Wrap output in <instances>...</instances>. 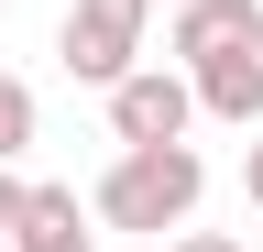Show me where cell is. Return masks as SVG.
<instances>
[{
	"instance_id": "obj_1",
	"label": "cell",
	"mask_w": 263,
	"mask_h": 252,
	"mask_svg": "<svg viewBox=\"0 0 263 252\" xmlns=\"http://www.w3.org/2000/svg\"><path fill=\"white\" fill-rule=\"evenodd\" d=\"M209 198V165H197L186 143H121V165L99 176V219L110 230H186V208Z\"/></svg>"
},
{
	"instance_id": "obj_2",
	"label": "cell",
	"mask_w": 263,
	"mask_h": 252,
	"mask_svg": "<svg viewBox=\"0 0 263 252\" xmlns=\"http://www.w3.org/2000/svg\"><path fill=\"white\" fill-rule=\"evenodd\" d=\"M143 22H154V0H77V11H66V33H55L66 77L110 88L121 66H143Z\"/></svg>"
},
{
	"instance_id": "obj_3",
	"label": "cell",
	"mask_w": 263,
	"mask_h": 252,
	"mask_svg": "<svg viewBox=\"0 0 263 252\" xmlns=\"http://www.w3.org/2000/svg\"><path fill=\"white\" fill-rule=\"evenodd\" d=\"M186 121H197V99H186L176 66H121L110 77V132L121 143H186Z\"/></svg>"
},
{
	"instance_id": "obj_4",
	"label": "cell",
	"mask_w": 263,
	"mask_h": 252,
	"mask_svg": "<svg viewBox=\"0 0 263 252\" xmlns=\"http://www.w3.org/2000/svg\"><path fill=\"white\" fill-rule=\"evenodd\" d=\"M241 44H263V0H176V66H209Z\"/></svg>"
},
{
	"instance_id": "obj_5",
	"label": "cell",
	"mask_w": 263,
	"mask_h": 252,
	"mask_svg": "<svg viewBox=\"0 0 263 252\" xmlns=\"http://www.w3.org/2000/svg\"><path fill=\"white\" fill-rule=\"evenodd\" d=\"M186 99L209 110V121H230V132H252V121H263V44H241V55H209V66H186Z\"/></svg>"
},
{
	"instance_id": "obj_6",
	"label": "cell",
	"mask_w": 263,
	"mask_h": 252,
	"mask_svg": "<svg viewBox=\"0 0 263 252\" xmlns=\"http://www.w3.org/2000/svg\"><path fill=\"white\" fill-rule=\"evenodd\" d=\"M0 252H99V241H88V219H77V186H22L11 241H0Z\"/></svg>"
},
{
	"instance_id": "obj_7",
	"label": "cell",
	"mask_w": 263,
	"mask_h": 252,
	"mask_svg": "<svg viewBox=\"0 0 263 252\" xmlns=\"http://www.w3.org/2000/svg\"><path fill=\"white\" fill-rule=\"evenodd\" d=\"M22 143H33V88H22L11 66H0V165H11Z\"/></svg>"
},
{
	"instance_id": "obj_8",
	"label": "cell",
	"mask_w": 263,
	"mask_h": 252,
	"mask_svg": "<svg viewBox=\"0 0 263 252\" xmlns=\"http://www.w3.org/2000/svg\"><path fill=\"white\" fill-rule=\"evenodd\" d=\"M241 198L263 208V132H252V153H241Z\"/></svg>"
},
{
	"instance_id": "obj_9",
	"label": "cell",
	"mask_w": 263,
	"mask_h": 252,
	"mask_svg": "<svg viewBox=\"0 0 263 252\" xmlns=\"http://www.w3.org/2000/svg\"><path fill=\"white\" fill-rule=\"evenodd\" d=\"M11 208H22V176L0 165V241H11Z\"/></svg>"
},
{
	"instance_id": "obj_10",
	"label": "cell",
	"mask_w": 263,
	"mask_h": 252,
	"mask_svg": "<svg viewBox=\"0 0 263 252\" xmlns=\"http://www.w3.org/2000/svg\"><path fill=\"white\" fill-rule=\"evenodd\" d=\"M176 252H241V241H230V230H186Z\"/></svg>"
}]
</instances>
